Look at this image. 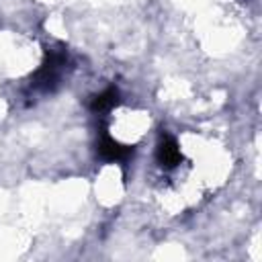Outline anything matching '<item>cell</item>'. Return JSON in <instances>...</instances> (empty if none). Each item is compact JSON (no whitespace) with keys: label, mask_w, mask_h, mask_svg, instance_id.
<instances>
[{"label":"cell","mask_w":262,"mask_h":262,"mask_svg":"<svg viewBox=\"0 0 262 262\" xmlns=\"http://www.w3.org/2000/svg\"><path fill=\"white\" fill-rule=\"evenodd\" d=\"M98 154H100V158H104L108 162H119V160L127 158L131 154V149L121 145L119 141L111 139L108 135H102L100 141H98Z\"/></svg>","instance_id":"7a4b0ae2"},{"label":"cell","mask_w":262,"mask_h":262,"mask_svg":"<svg viewBox=\"0 0 262 262\" xmlns=\"http://www.w3.org/2000/svg\"><path fill=\"white\" fill-rule=\"evenodd\" d=\"M115 102H117V90H115V88H106L104 92H100V94L92 100V111L104 113V111H108Z\"/></svg>","instance_id":"3957f363"},{"label":"cell","mask_w":262,"mask_h":262,"mask_svg":"<svg viewBox=\"0 0 262 262\" xmlns=\"http://www.w3.org/2000/svg\"><path fill=\"white\" fill-rule=\"evenodd\" d=\"M180 160H182V154H180L174 137L162 135V139L158 143V162L166 168H174L176 164H180Z\"/></svg>","instance_id":"6da1fadb"}]
</instances>
